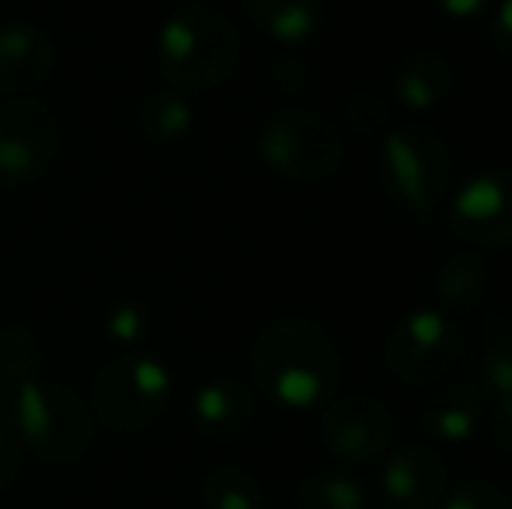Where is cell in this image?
<instances>
[{
	"label": "cell",
	"mask_w": 512,
	"mask_h": 509,
	"mask_svg": "<svg viewBox=\"0 0 512 509\" xmlns=\"http://www.w3.org/2000/svg\"><path fill=\"white\" fill-rule=\"evenodd\" d=\"M251 374L276 405L307 412L342 384V353L328 328L310 318H276L251 342Z\"/></svg>",
	"instance_id": "1"
},
{
	"label": "cell",
	"mask_w": 512,
	"mask_h": 509,
	"mask_svg": "<svg viewBox=\"0 0 512 509\" xmlns=\"http://www.w3.org/2000/svg\"><path fill=\"white\" fill-rule=\"evenodd\" d=\"M241 60V35L216 7L175 11L157 35V67L171 88L206 91L223 84Z\"/></svg>",
	"instance_id": "2"
},
{
	"label": "cell",
	"mask_w": 512,
	"mask_h": 509,
	"mask_svg": "<svg viewBox=\"0 0 512 509\" xmlns=\"http://www.w3.org/2000/svg\"><path fill=\"white\" fill-rule=\"evenodd\" d=\"M0 426L46 461H74L91 443V415L74 391L56 384L0 381Z\"/></svg>",
	"instance_id": "3"
},
{
	"label": "cell",
	"mask_w": 512,
	"mask_h": 509,
	"mask_svg": "<svg viewBox=\"0 0 512 509\" xmlns=\"http://www.w3.org/2000/svg\"><path fill=\"white\" fill-rule=\"evenodd\" d=\"M453 178V150L432 126H394L380 140V185L405 213H429L443 203Z\"/></svg>",
	"instance_id": "4"
},
{
	"label": "cell",
	"mask_w": 512,
	"mask_h": 509,
	"mask_svg": "<svg viewBox=\"0 0 512 509\" xmlns=\"http://www.w3.org/2000/svg\"><path fill=\"white\" fill-rule=\"evenodd\" d=\"M258 157L290 182H321L345 161V136L317 109H279L258 129Z\"/></svg>",
	"instance_id": "5"
},
{
	"label": "cell",
	"mask_w": 512,
	"mask_h": 509,
	"mask_svg": "<svg viewBox=\"0 0 512 509\" xmlns=\"http://www.w3.org/2000/svg\"><path fill=\"white\" fill-rule=\"evenodd\" d=\"M171 391H175V377L168 363L157 360L154 353H133L105 363L91 387V401L108 429L140 433L164 415Z\"/></svg>",
	"instance_id": "6"
},
{
	"label": "cell",
	"mask_w": 512,
	"mask_h": 509,
	"mask_svg": "<svg viewBox=\"0 0 512 509\" xmlns=\"http://www.w3.org/2000/svg\"><path fill=\"white\" fill-rule=\"evenodd\" d=\"M460 360V332L443 307H411L394 321L384 342V363L405 387H436Z\"/></svg>",
	"instance_id": "7"
},
{
	"label": "cell",
	"mask_w": 512,
	"mask_h": 509,
	"mask_svg": "<svg viewBox=\"0 0 512 509\" xmlns=\"http://www.w3.org/2000/svg\"><path fill=\"white\" fill-rule=\"evenodd\" d=\"M60 154V123L35 98L0 109V185H28L49 171Z\"/></svg>",
	"instance_id": "8"
},
{
	"label": "cell",
	"mask_w": 512,
	"mask_h": 509,
	"mask_svg": "<svg viewBox=\"0 0 512 509\" xmlns=\"http://www.w3.org/2000/svg\"><path fill=\"white\" fill-rule=\"evenodd\" d=\"M394 436V415L377 394L352 391L321 415V447L342 464H370L384 457Z\"/></svg>",
	"instance_id": "9"
},
{
	"label": "cell",
	"mask_w": 512,
	"mask_h": 509,
	"mask_svg": "<svg viewBox=\"0 0 512 509\" xmlns=\"http://www.w3.org/2000/svg\"><path fill=\"white\" fill-rule=\"evenodd\" d=\"M453 231L471 245L509 248L512 245V168L474 171L457 192H453Z\"/></svg>",
	"instance_id": "10"
},
{
	"label": "cell",
	"mask_w": 512,
	"mask_h": 509,
	"mask_svg": "<svg viewBox=\"0 0 512 509\" xmlns=\"http://www.w3.org/2000/svg\"><path fill=\"white\" fill-rule=\"evenodd\" d=\"M380 492L391 509H432L446 492V464L432 447L408 443L384 461Z\"/></svg>",
	"instance_id": "11"
},
{
	"label": "cell",
	"mask_w": 512,
	"mask_h": 509,
	"mask_svg": "<svg viewBox=\"0 0 512 509\" xmlns=\"http://www.w3.org/2000/svg\"><path fill=\"white\" fill-rule=\"evenodd\" d=\"M56 46L39 25L28 21H4L0 25V91L28 95L49 84L56 74Z\"/></svg>",
	"instance_id": "12"
},
{
	"label": "cell",
	"mask_w": 512,
	"mask_h": 509,
	"mask_svg": "<svg viewBox=\"0 0 512 509\" xmlns=\"http://www.w3.org/2000/svg\"><path fill=\"white\" fill-rule=\"evenodd\" d=\"M255 422V398L237 377H213L192 394V429L206 443H237Z\"/></svg>",
	"instance_id": "13"
},
{
	"label": "cell",
	"mask_w": 512,
	"mask_h": 509,
	"mask_svg": "<svg viewBox=\"0 0 512 509\" xmlns=\"http://www.w3.org/2000/svg\"><path fill=\"white\" fill-rule=\"evenodd\" d=\"M391 88L408 112H436L457 88V70L436 46H411L391 70Z\"/></svg>",
	"instance_id": "14"
},
{
	"label": "cell",
	"mask_w": 512,
	"mask_h": 509,
	"mask_svg": "<svg viewBox=\"0 0 512 509\" xmlns=\"http://www.w3.org/2000/svg\"><path fill=\"white\" fill-rule=\"evenodd\" d=\"M422 429L439 443H467L485 422V391L474 381L439 384L418 408Z\"/></svg>",
	"instance_id": "15"
},
{
	"label": "cell",
	"mask_w": 512,
	"mask_h": 509,
	"mask_svg": "<svg viewBox=\"0 0 512 509\" xmlns=\"http://www.w3.org/2000/svg\"><path fill=\"white\" fill-rule=\"evenodd\" d=\"M432 290L443 300L446 311H474L492 293V269L485 255L474 248H460L436 262L432 269Z\"/></svg>",
	"instance_id": "16"
},
{
	"label": "cell",
	"mask_w": 512,
	"mask_h": 509,
	"mask_svg": "<svg viewBox=\"0 0 512 509\" xmlns=\"http://www.w3.org/2000/svg\"><path fill=\"white\" fill-rule=\"evenodd\" d=\"M251 25L283 46H300L324 25V0H244Z\"/></svg>",
	"instance_id": "17"
},
{
	"label": "cell",
	"mask_w": 512,
	"mask_h": 509,
	"mask_svg": "<svg viewBox=\"0 0 512 509\" xmlns=\"http://www.w3.org/2000/svg\"><path fill=\"white\" fill-rule=\"evenodd\" d=\"M136 126L140 136L154 147H171V143L185 140L196 126V112H192L189 98L178 95L175 88L168 91H150L143 95L140 109H136Z\"/></svg>",
	"instance_id": "18"
},
{
	"label": "cell",
	"mask_w": 512,
	"mask_h": 509,
	"mask_svg": "<svg viewBox=\"0 0 512 509\" xmlns=\"http://www.w3.org/2000/svg\"><path fill=\"white\" fill-rule=\"evenodd\" d=\"M290 509H370V492L359 478L321 471L297 482Z\"/></svg>",
	"instance_id": "19"
},
{
	"label": "cell",
	"mask_w": 512,
	"mask_h": 509,
	"mask_svg": "<svg viewBox=\"0 0 512 509\" xmlns=\"http://www.w3.org/2000/svg\"><path fill=\"white\" fill-rule=\"evenodd\" d=\"M478 387L495 401L512 398V321L492 314L485 321V346L478 360Z\"/></svg>",
	"instance_id": "20"
},
{
	"label": "cell",
	"mask_w": 512,
	"mask_h": 509,
	"mask_svg": "<svg viewBox=\"0 0 512 509\" xmlns=\"http://www.w3.org/2000/svg\"><path fill=\"white\" fill-rule=\"evenodd\" d=\"M203 509H265V489L244 468H216L199 485Z\"/></svg>",
	"instance_id": "21"
},
{
	"label": "cell",
	"mask_w": 512,
	"mask_h": 509,
	"mask_svg": "<svg viewBox=\"0 0 512 509\" xmlns=\"http://www.w3.org/2000/svg\"><path fill=\"white\" fill-rule=\"evenodd\" d=\"M342 123L359 140H384L394 129V112L373 91H356L342 102Z\"/></svg>",
	"instance_id": "22"
},
{
	"label": "cell",
	"mask_w": 512,
	"mask_h": 509,
	"mask_svg": "<svg viewBox=\"0 0 512 509\" xmlns=\"http://www.w3.org/2000/svg\"><path fill=\"white\" fill-rule=\"evenodd\" d=\"M35 367H39V346H35V335L21 325L0 328V381L4 384L32 381Z\"/></svg>",
	"instance_id": "23"
},
{
	"label": "cell",
	"mask_w": 512,
	"mask_h": 509,
	"mask_svg": "<svg viewBox=\"0 0 512 509\" xmlns=\"http://www.w3.org/2000/svg\"><path fill=\"white\" fill-rule=\"evenodd\" d=\"M150 332V311L140 304V300H119V304L108 307L105 314V335L112 342H122V346H133V342H143Z\"/></svg>",
	"instance_id": "24"
},
{
	"label": "cell",
	"mask_w": 512,
	"mask_h": 509,
	"mask_svg": "<svg viewBox=\"0 0 512 509\" xmlns=\"http://www.w3.org/2000/svg\"><path fill=\"white\" fill-rule=\"evenodd\" d=\"M436 509H512V503L495 482L471 478V482H460L450 492H443Z\"/></svg>",
	"instance_id": "25"
},
{
	"label": "cell",
	"mask_w": 512,
	"mask_h": 509,
	"mask_svg": "<svg viewBox=\"0 0 512 509\" xmlns=\"http://www.w3.org/2000/svg\"><path fill=\"white\" fill-rule=\"evenodd\" d=\"M488 35L495 53L512 67V0H495V7L488 11Z\"/></svg>",
	"instance_id": "26"
},
{
	"label": "cell",
	"mask_w": 512,
	"mask_h": 509,
	"mask_svg": "<svg viewBox=\"0 0 512 509\" xmlns=\"http://www.w3.org/2000/svg\"><path fill=\"white\" fill-rule=\"evenodd\" d=\"M21 475V447L7 426H0V492H7Z\"/></svg>",
	"instance_id": "27"
},
{
	"label": "cell",
	"mask_w": 512,
	"mask_h": 509,
	"mask_svg": "<svg viewBox=\"0 0 512 509\" xmlns=\"http://www.w3.org/2000/svg\"><path fill=\"white\" fill-rule=\"evenodd\" d=\"M488 433H492L495 447L512 457V398H502L492 405V415H488Z\"/></svg>",
	"instance_id": "28"
},
{
	"label": "cell",
	"mask_w": 512,
	"mask_h": 509,
	"mask_svg": "<svg viewBox=\"0 0 512 509\" xmlns=\"http://www.w3.org/2000/svg\"><path fill=\"white\" fill-rule=\"evenodd\" d=\"M446 18H457V21H474V18H485L488 11L495 7V0H432Z\"/></svg>",
	"instance_id": "29"
},
{
	"label": "cell",
	"mask_w": 512,
	"mask_h": 509,
	"mask_svg": "<svg viewBox=\"0 0 512 509\" xmlns=\"http://www.w3.org/2000/svg\"><path fill=\"white\" fill-rule=\"evenodd\" d=\"M304 77H307L304 60H297L293 53H283L276 63H272V81H276L279 88H300Z\"/></svg>",
	"instance_id": "30"
}]
</instances>
